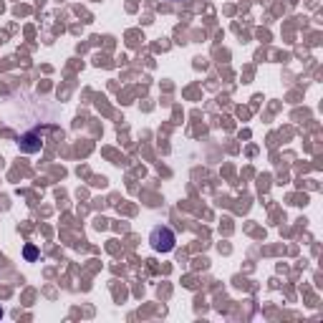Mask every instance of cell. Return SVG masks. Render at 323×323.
I'll use <instances>...</instances> for the list:
<instances>
[{"mask_svg": "<svg viewBox=\"0 0 323 323\" xmlns=\"http://www.w3.org/2000/svg\"><path fill=\"white\" fill-rule=\"evenodd\" d=\"M149 242L157 253H169L174 248V232L169 227H154L149 235Z\"/></svg>", "mask_w": 323, "mask_h": 323, "instance_id": "cell-1", "label": "cell"}, {"mask_svg": "<svg viewBox=\"0 0 323 323\" xmlns=\"http://www.w3.org/2000/svg\"><path fill=\"white\" fill-rule=\"evenodd\" d=\"M0 318H3V311H0Z\"/></svg>", "mask_w": 323, "mask_h": 323, "instance_id": "cell-2", "label": "cell"}]
</instances>
